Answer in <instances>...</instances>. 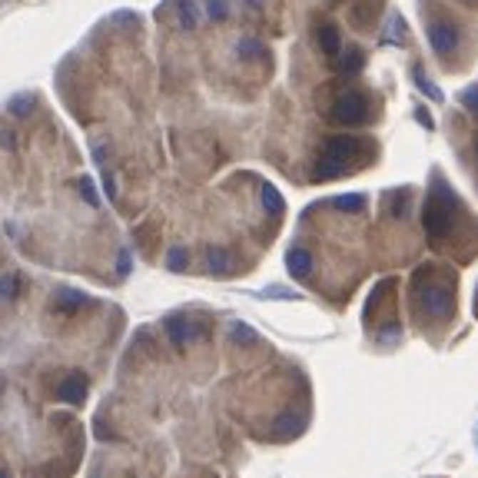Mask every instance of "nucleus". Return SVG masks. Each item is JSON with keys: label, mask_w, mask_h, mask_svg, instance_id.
I'll use <instances>...</instances> for the list:
<instances>
[{"label": "nucleus", "mask_w": 478, "mask_h": 478, "mask_svg": "<svg viewBox=\"0 0 478 478\" xmlns=\"http://www.w3.org/2000/svg\"><path fill=\"white\" fill-rule=\"evenodd\" d=\"M475 312H478V302H475Z\"/></svg>", "instance_id": "28"}, {"label": "nucleus", "mask_w": 478, "mask_h": 478, "mask_svg": "<svg viewBox=\"0 0 478 478\" xmlns=\"http://www.w3.org/2000/svg\"><path fill=\"white\" fill-rule=\"evenodd\" d=\"M206 14L213 20H226L230 17V0H206Z\"/></svg>", "instance_id": "21"}, {"label": "nucleus", "mask_w": 478, "mask_h": 478, "mask_svg": "<svg viewBox=\"0 0 478 478\" xmlns=\"http://www.w3.org/2000/svg\"><path fill=\"white\" fill-rule=\"evenodd\" d=\"M455 283H445V279H435L432 269H419L415 276V296H419V306L425 309V316L432 319H449L455 312Z\"/></svg>", "instance_id": "2"}, {"label": "nucleus", "mask_w": 478, "mask_h": 478, "mask_svg": "<svg viewBox=\"0 0 478 478\" xmlns=\"http://www.w3.org/2000/svg\"><path fill=\"white\" fill-rule=\"evenodd\" d=\"M236 50H239V57H246V60H266V47L256 37H243L236 44Z\"/></svg>", "instance_id": "9"}, {"label": "nucleus", "mask_w": 478, "mask_h": 478, "mask_svg": "<svg viewBox=\"0 0 478 478\" xmlns=\"http://www.w3.org/2000/svg\"><path fill=\"white\" fill-rule=\"evenodd\" d=\"M7 110L14 116H27L30 110H34V96H14V100L7 103Z\"/></svg>", "instance_id": "20"}, {"label": "nucleus", "mask_w": 478, "mask_h": 478, "mask_svg": "<svg viewBox=\"0 0 478 478\" xmlns=\"http://www.w3.org/2000/svg\"><path fill=\"white\" fill-rule=\"evenodd\" d=\"M429 44H432V50H435L439 57H452V50H455V44H459L455 27L445 24V20H435V24L429 27Z\"/></svg>", "instance_id": "5"}, {"label": "nucleus", "mask_w": 478, "mask_h": 478, "mask_svg": "<svg viewBox=\"0 0 478 478\" xmlns=\"http://www.w3.org/2000/svg\"><path fill=\"white\" fill-rule=\"evenodd\" d=\"M77 190H80V196H83L90 206H100V196H96V186H93V180H90V176H80Z\"/></svg>", "instance_id": "18"}, {"label": "nucleus", "mask_w": 478, "mask_h": 478, "mask_svg": "<svg viewBox=\"0 0 478 478\" xmlns=\"http://www.w3.org/2000/svg\"><path fill=\"white\" fill-rule=\"evenodd\" d=\"M166 335H170V342L173 345H190L193 339H200L203 335V325H196V322H190V319H170V322H166Z\"/></svg>", "instance_id": "6"}, {"label": "nucleus", "mask_w": 478, "mask_h": 478, "mask_svg": "<svg viewBox=\"0 0 478 478\" xmlns=\"http://www.w3.org/2000/svg\"><path fill=\"white\" fill-rule=\"evenodd\" d=\"M335 67L342 70V73H355V70L362 67V50H345V54H339V60H335Z\"/></svg>", "instance_id": "13"}, {"label": "nucleus", "mask_w": 478, "mask_h": 478, "mask_svg": "<svg viewBox=\"0 0 478 478\" xmlns=\"http://www.w3.org/2000/svg\"><path fill=\"white\" fill-rule=\"evenodd\" d=\"M365 116H369V100H365L362 93H355V90L342 93L332 103V120H335V123H362Z\"/></svg>", "instance_id": "4"}, {"label": "nucleus", "mask_w": 478, "mask_h": 478, "mask_svg": "<svg viewBox=\"0 0 478 478\" xmlns=\"http://www.w3.org/2000/svg\"><path fill=\"white\" fill-rule=\"evenodd\" d=\"M233 339H236V342H256V332H253L249 325L236 322V325H233Z\"/></svg>", "instance_id": "24"}, {"label": "nucleus", "mask_w": 478, "mask_h": 478, "mask_svg": "<svg viewBox=\"0 0 478 478\" xmlns=\"http://www.w3.org/2000/svg\"><path fill=\"white\" fill-rule=\"evenodd\" d=\"M83 302H86V296H83V293H77V289H63V293L57 296L60 309H77V306H83Z\"/></svg>", "instance_id": "16"}, {"label": "nucleus", "mask_w": 478, "mask_h": 478, "mask_svg": "<svg viewBox=\"0 0 478 478\" xmlns=\"http://www.w3.org/2000/svg\"><path fill=\"white\" fill-rule=\"evenodd\" d=\"M335 210H349V213H359L365 206V196H359V193H352V196H335L332 200Z\"/></svg>", "instance_id": "15"}, {"label": "nucleus", "mask_w": 478, "mask_h": 478, "mask_svg": "<svg viewBox=\"0 0 478 478\" xmlns=\"http://www.w3.org/2000/svg\"><path fill=\"white\" fill-rule=\"evenodd\" d=\"M362 150H365L362 136H329L312 176H316V180H335V176H342Z\"/></svg>", "instance_id": "1"}, {"label": "nucleus", "mask_w": 478, "mask_h": 478, "mask_svg": "<svg viewBox=\"0 0 478 478\" xmlns=\"http://www.w3.org/2000/svg\"><path fill=\"white\" fill-rule=\"evenodd\" d=\"M196 24H200V7H196V0H183L180 4V27L196 30Z\"/></svg>", "instance_id": "11"}, {"label": "nucleus", "mask_w": 478, "mask_h": 478, "mask_svg": "<svg viewBox=\"0 0 478 478\" xmlns=\"http://www.w3.org/2000/svg\"><path fill=\"white\" fill-rule=\"evenodd\" d=\"M415 83H419V90H422V93H429V96H432V100H435V103H439V100H442V93H439V86L432 83V80H429V77H425V73H422V70H415Z\"/></svg>", "instance_id": "22"}, {"label": "nucleus", "mask_w": 478, "mask_h": 478, "mask_svg": "<svg viewBox=\"0 0 478 478\" xmlns=\"http://www.w3.org/2000/svg\"><path fill=\"white\" fill-rule=\"evenodd\" d=\"M249 7H263V0H246Z\"/></svg>", "instance_id": "26"}, {"label": "nucleus", "mask_w": 478, "mask_h": 478, "mask_svg": "<svg viewBox=\"0 0 478 478\" xmlns=\"http://www.w3.org/2000/svg\"><path fill=\"white\" fill-rule=\"evenodd\" d=\"M186 259H190V256H186V249H183V246H173L170 253H166V266H170L173 273H180V269H186Z\"/></svg>", "instance_id": "19"}, {"label": "nucleus", "mask_w": 478, "mask_h": 478, "mask_svg": "<svg viewBox=\"0 0 478 478\" xmlns=\"http://www.w3.org/2000/svg\"><path fill=\"white\" fill-rule=\"evenodd\" d=\"M0 478H7V475H4V472H0Z\"/></svg>", "instance_id": "27"}, {"label": "nucleus", "mask_w": 478, "mask_h": 478, "mask_svg": "<svg viewBox=\"0 0 478 478\" xmlns=\"http://www.w3.org/2000/svg\"><path fill=\"white\" fill-rule=\"evenodd\" d=\"M206 263H210L213 273H230V253L220 246H210L206 249Z\"/></svg>", "instance_id": "12"}, {"label": "nucleus", "mask_w": 478, "mask_h": 478, "mask_svg": "<svg viewBox=\"0 0 478 478\" xmlns=\"http://www.w3.org/2000/svg\"><path fill=\"white\" fill-rule=\"evenodd\" d=\"M120 273H130V253H120Z\"/></svg>", "instance_id": "25"}, {"label": "nucleus", "mask_w": 478, "mask_h": 478, "mask_svg": "<svg viewBox=\"0 0 478 478\" xmlns=\"http://www.w3.org/2000/svg\"><path fill=\"white\" fill-rule=\"evenodd\" d=\"M462 103L469 106L472 113H478V83H472V86H465V90H462Z\"/></svg>", "instance_id": "23"}, {"label": "nucleus", "mask_w": 478, "mask_h": 478, "mask_svg": "<svg viewBox=\"0 0 478 478\" xmlns=\"http://www.w3.org/2000/svg\"><path fill=\"white\" fill-rule=\"evenodd\" d=\"M57 392L63 402H83L86 399V379L83 375H67V379L60 382Z\"/></svg>", "instance_id": "8"}, {"label": "nucleus", "mask_w": 478, "mask_h": 478, "mask_svg": "<svg viewBox=\"0 0 478 478\" xmlns=\"http://www.w3.org/2000/svg\"><path fill=\"white\" fill-rule=\"evenodd\" d=\"M20 293V276L17 273H7V276H0V296L4 299H14Z\"/></svg>", "instance_id": "17"}, {"label": "nucleus", "mask_w": 478, "mask_h": 478, "mask_svg": "<svg viewBox=\"0 0 478 478\" xmlns=\"http://www.w3.org/2000/svg\"><path fill=\"white\" fill-rule=\"evenodd\" d=\"M263 206H266L273 216H279V213L286 210V206H283V196L276 193V186H263Z\"/></svg>", "instance_id": "14"}, {"label": "nucleus", "mask_w": 478, "mask_h": 478, "mask_svg": "<svg viewBox=\"0 0 478 478\" xmlns=\"http://www.w3.org/2000/svg\"><path fill=\"white\" fill-rule=\"evenodd\" d=\"M319 47H322L329 57H335V54H339V30H335L332 24L319 27Z\"/></svg>", "instance_id": "10"}, {"label": "nucleus", "mask_w": 478, "mask_h": 478, "mask_svg": "<svg viewBox=\"0 0 478 478\" xmlns=\"http://www.w3.org/2000/svg\"><path fill=\"white\" fill-rule=\"evenodd\" d=\"M455 206H459L455 196H452L442 183L429 193L425 210H422V226H425V233H429L432 243H442V239L452 233V210H455Z\"/></svg>", "instance_id": "3"}, {"label": "nucleus", "mask_w": 478, "mask_h": 478, "mask_svg": "<svg viewBox=\"0 0 478 478\" xmlns=\"http://www.w3.org/2000/svg\"><path fill=\"white\" fill-rule=\"evenodd\" d=\"M286 266L296 279H306L309 273H312V253H309L306 246H293L286 256Z\"/></svg>", "instance_id": "7"}]
</instances>
